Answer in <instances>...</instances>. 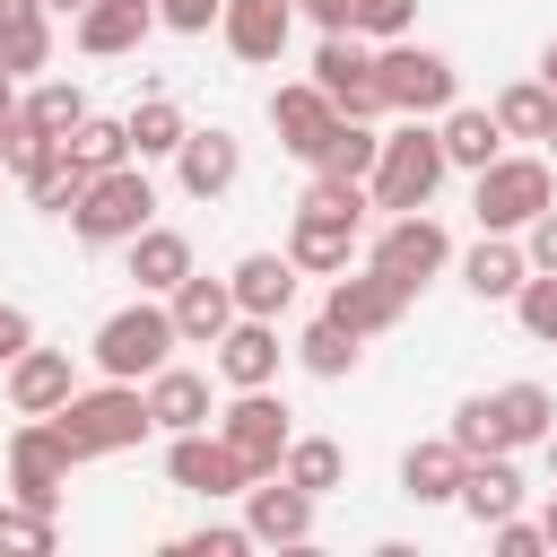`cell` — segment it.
Instances as JSON below:
<instances>
[{"mask_svg":"<svg viewBox=\"0 0 557 557\" xmlns=\"http://www.w3.org/2000/svg\"><path fill=\"white\" fill-rule=\"evenodd\" d=\"M165 479H174L183 496H209V505H218V496H244V487H252V461H244L218 426H191V435L165 444Z\"/></svg>","mask_w":557,"mask_h":557,"instance_id":"obj_8","label":"cell"},{"mask_svg":"<svg viewBox=\"0 0 557 557\" xmlns=\"http://www.w3.org/2000/svg\"><path fill=\"white\" fill-rule=\"evenodd\" d=\"M70 392H78L70 348H26V357H9V409H17V418H52Z\"/></svg>","mask_w":557,"mask_h":557,"instance_id":"obj_18","label":"cell"},{"mask_svg":"<svg viewBox=\"0 0 557 557\" xmlns=\"http://www.w3.org/2000/svg\"><path fill=\"white\" fill-rule=\"evenodd\" d=\"M296 9H305V17L322 26V35H339V26H357V0H296Z\"/></svg>","mask_w":557,"mask_h":557,"instance_id":"obj_49","label":"cell"},{"mask_svg":"<svg viewBox=\"0 0 557 557\" xmlns=\"http://www.w3.org/2000/svg\"><path fill=\"white\" fill-rule=\"evenodd\" d=\"M331 122H339V104L313 87V78H287V87H270V131H278V148L287 157H322V139H331Z\"/></svg>","mask_w":557,"mask_h":557,"instance_id":"obj_15","label":"cell"},{"mask_svg":"<svg viewBox=\"0 0 557 557\" xmlns=\"http://www.w3.org/2000/svg\"><path fill=\"white\" fill-rule=\"evenodd\" d=\"M366 261H374V270H392V278H400V287L418 296V287H426V278H435L444 261H453V235H444V226H435L426 209H400V218H392V226L374 235V252H366Z\"/></svg>","mask_w":557,"mask_h":557,"instance_id":"obj_10","label":"cell"},{"mask_svg":"<svg viewBox=\"0 0 557 557\" xmlns=\"http://www.w3.org/2000/svg\"><path fill=\"white\" fill-rule=\"evenodd\" d=\"M87 183H96V174H87V165H78V157H70V148H52V157H44V165H35V174H26V200H35V209H44V218H70V209H78V191H87Z\"/></svg>","mask_w":557,"mask_h":557,"instance_id":"obj_35","label":"cell"},{"mask_svg":"<svg viewBox=\"0 0 557 557\" xmlns=\"http://www.w3.org/2000/svg\"><path fill=\"white\" fill-rule=\"evenodd\" d=\"M0 183H9V165H0Z\"/></svg>","mask_w":557,"mask_h":557,"instance_id":"obj_57","label":"cell"},{"mask_svg":"<svg viewBox=\"0 0 557 557\" xmlns=\"http://www.w3.org/2000/svg\"><path fill=\"white\" fill-rule=\"evenodd\" d=\"M44 9H52V17H78V9H87V0H44Z\"/></svg>","mask_w":557,"mask_h":557,"instance_id":"obj_53","label":"cell"},{"mask_svg":"<svg viewBox=\"0 0 557 557\" xmlns=\"http://www.w3.org/2000/svg\"><path fill=\"white\" fill-rule=\"evenodd\" d=\"M522 278H531V252H522L513 235H487V226H479V244L461 252V287H470L479 305H505V296H522Z\"/></svg>","mask_w":557,"mask_h":557,"instance_id":"obj_22","label":"cell"},{"mask_svg":"<svg viewBox=\"0 0 557 557\" xmlns=\"http://www.w3.org/2000/svg\"><path fill=\"white\" fill-rule=\"evenodd\" d=\"M513 313H522V331H531L540 348H557V270H531L522 296H513Z\"/></svg>","mask_w":557,"mask_h":557,"instance_id":"obj_41","label":"cell"},{"mask_svg":"<svg viewBox=\"0 0 557 557\" xmlns=\"http://www.w3.org/2000/svg\"><path fill=\"white\" fill-rule=\"evenodd\" d=\"M139 392H148V418H157L165 435H191V426H209V418H218L209 374H191V366H174V357H165V366H157Z\"/></svg>","mask_w":557,"mask_h":557,"instance_id":"obj_20","label":"cell"},{"mask_svg":"<svg viewBox=\"0 0 557 557\" xmlns=\"http://www.w3.org/2000/svg\"><path fill=\"white\" fill-rule=\"evenodd\" d=\"M496 418H505V444H513V453H522V444H548L557 392H548V383H505V392H496Z\"/></svg>","mask_w":557,"mask_h":557,"instance_id":"obj_30","label":"cell"},{"mask_svg":"<svg viewBox=\"0 0 557 557\" xmlns=\"http://www.w3.org/2000/svg\"><path fill=\"white\" fill-rule=\"evenodd\" d=\"M226 278H235V305H244V313H270V322H278V313H287V296H296V278H305V270H296V261H287V252H244V261H235V270H226Z\"/></svg>","mask_w":557,"mask_h":557,"instance_id":"obj_27","label":"cell"},{"mask_svg":"<svg viewBox=\"0 0 557 557\" xmlns=\"http://www.w3.org/2000/svg\"><path fill=\"white\" fill-rule=\"evenodd\" d=\"M444 435H453L470 461H479V453H513V444H505V418H496V392H470V400L453 409V426H444Z\"/></svg>","mask_w":557,"mask_h":557,"instance_id":"obj_39","label":"cell"},{"mask_svg":"<svg viewBox=\"0 0 557 557\" xmlns=\"http://www.w3.org/2000/svg\"><path fill=\"white\" fill-rule=\"evenodd\" d=\"M540 531H548V548H557V496H548V505H540Z\"/></svg>","mask_w":557,"mask_h":557,"instance_id":"obj_52","label":"cell"},{"mask_svg":"<svg viewBox=\"0 0 557 557\" xmlns=\"http://www.w3.org/2000/svg\"><path fill=\"white\" fill-rule=\"evenodd\" d=\"M487 540H496V557H540V548H548V531H540V522H522V513L487 522Z\"/></svg>","mask_w":557,"mask_h":557,"instance_id":"obj_45","label":"cell"},{"mask_svg":"<svg viewBox=\"0 0 557 557\" xmlns=\"http://www.w3.org/2000/svg\"><path fill=\"white\" fill-rule=\"evenodd\" d=\"M52 426H61V444L78 453V461H104V453H131L139 435H157V418H148V392L139 383H96V392H70L61 409H52Z\"/></svg>","mask_w":557,"mask_h":557,"instance_id":"obj_1","label":"cell"},{"mask_svg":"<svg viewBox=\"0 0 557 557\" xmlns=\"http://www.w3.org/2000/svg\"><path fill=\"white\" fill-rule=\"evenodd\" d=\"M139 226H157V183H148L139 157L113 165V174H96V183L78 191V209H70V235H78V244H131Z\"/></svg>","mask_w":557,"mask_h":557,"instance_id":"obj_5","label":"cell"},{"mask_svg":"<svg viewBox=\"0 0 557 557\" xmlns=\"http://www.w3.org/2000/svg\"><path fill=\"white\" fill-rule=\"evenodd\" d=\"M235 174H244V139L235 131H183V148H174V183L191 191V200H218V191H235Z\"/></svg>","mask_w":557,"mask_h":557,"instance_id":"obj_17","label":"cell"},{"mask_svg":"<svg viewBox=\"0 0 557 557\" xmlns=\"http://www.w3.org/2000/svg\"><path fill=\"white\" fill-rule=\"evenodd\" d=\"M122 122H131V157H139V165H148V157H174V148H183V131H191L174 96H139Z\"/></svg>","mask_w":557,"mask_h":557,"instance_id":"obj_32","label":"cell"},{"mask_svg":"<svg viewBox=\"0 0 557 557\" xmlns=\"http://www.w3.org/2000/svg\"><path fill=\"white\" fill-rule=\"evenodd\" d=\"M218 9H226V0H157V26H174V35H209Z\"/></svg>","mask_w":557,"mask_h":557,"instance_id":"obj_46","label":"cell"},{"mask_svg":"<svg viewBox=\"0 0 557 557\" xmlns=\"http://www.w3.org/2000/svg\"><path fill=\"white\" fill-rule=\"evenodd\" d=\"M218 35H226L235 61L270 70V61L287 52V35H296V0H226V9H218Z\"/></svg>","mask_w":557,"mask_h":557,"instance_id":"obj_14","label":"cell"},{"mask_svg":"<svg viewBox=\"0 0 557 557\" xmlns=\"http://www.w3.org/2000/svg\"><path fill=\"white\" fill-rule=\"evenodd\" d=\"M9 9H35V0H0V17H9Z\"/></svg>","mask_w":557,"mask_h":557,"instance_id":"obj_55","label":"cell"},{"mask_svg":"<svg viewBox=\"0 0 557 557\" xmlns=\"http://www.w3.org/2000/svg\"><path fill=\"white\" fill-rule=\"evenodd\" d=\"M52 540H61V522H52L44 505H0V548H35V557H44Z\"/></svg>","mask_w":557,"mask_h":557,"instance_id":"obj_42","label":"cell"},{"mask_svg":"<svg viewBox=\"0 0 557 557\" xmlns=\"http://www.w3.org/2000/svg\"><path fill=\"white\" fill-rule=\"evenodd\" d=\"M540 148H548V157H557V131H548V139H540Z\"/></svg>","mask_w":557,"mask_h":557,"instance_id":"obj_56","label":"cell"},{"mask_svg":"<svg viewBox=\"0 0 557 557\" xmlns=\"http://www.w3.org/2000/svg\"><path fill=\"white\" fill-rule=\"evenodd\" d=\"M35 348V322H26V305H0V366L9 357H26Z\"/></svg>","mask_w":557,"mask_h":557,"instance_id":"obj_48","label":"cell"},{"mask_svg":"<svg viewBox=\"0 0 557 557\" xmlns=\"http://www.w3.org/2000/svg\"><path fill=\"white\" fill-rule=\"evenodd\" d=\"M17 113H26V122H44L52 139H70V131L87 122V96H78L70 78H35V87L17 96Z\"/></svg>","mask_w":557,"mask_h":557,"instance_id":"obj_38","label":"cell"},{"mask_svg":"<svg viewBox=\"0 0 557 557\" xmlns=\"http://www.w3.org/2000/svg\"><path fill=\"white\" fill-rule=\"evenodd\" d=\"M174 348H183V331H174V305H157V296H139V305L104 313V322H96V339H87L96 374H113V383H148Z\"/></svg>","mask_w":557,"mask_h":557,"instance_id":"obj_2","label":"cell"},{"mask_svg":"<svg viewBox=\"0 0 557 557\" xmlns=\"http://www.w3.org/2000/svg\"><path fill=\"white\" fill-rule=\"evenodd\" d=\"M461 470H470V453H461L453 435H426V444L400 453V496H409V505H453V496H461Z\"/></svg>","mask_w":557,"mask_h":557,"instance_id":"obj_23","label":"cell"},{"mask_svg":"<svg viewBox=\"0 0 557 557\" xmlns=\"http://www.w3.org/2000/svg\"><path fill=\"white\" fill-rule=\"evenodd\" d=\"M374 78V44L357 35V26H339V35H322V52H313V87L331 96V104H348L357 87Z\"/></svg>","mask_w":557,"mask_h":557,"instance_id":"obj_28","label":"cell"},{"mask_svg":"<svg viewBox=\"0 0 557 557\" xmlns=\"http://www.w3.org/2000/svg\"><path fill=\"white\" fill-rule=\"evenodd\" d=\"M87 174H113V165H131V122H113V113H87L70 139H61Z\"/></svg>","mask_w":557,"mask_h":557,"instance_id":"obj_36","label":"cell"},{"mask_svg":"<svg viewBox=\"0 0 557 557\" xmlns=\"http://www.w3.org/2000/svg\"><path fill=\"white\" fill-rule=\"evenodd\" d=\"M287 261H296V270H313V278H339V270L357 261V218L296 209V226H287Z\"/></svg>","mask_w":557,"mask_h":557,"instance_id":"obj_21","label":"cell"},{"mask_svg":"<svg viewBox=\"0 0 557 557\" xmlns=\"http://www.w3.org/2000/svg\"><path fill=\"white\" fill-rule=\"evenodd\" d=\"M496 122H505V139H548L557 131V87L548 78H513L496 96Z\"/></svg>","mask_w":557,"mask_h":557,"instance_id":"obj_31","label":"cell"},{"mask_svg":"<svg viewBox=\"0 0 557 557\" xmlns=\"http://www.w3.org/2000/svg\"><path fill=\"white\" fill-rule=\"evenodd\" d=\"M374 78H383V96H392V113H444L453 96H461V70L435 52V44H374Z\"/></svg>","mask_w":557,"mask_h":557,"instance_id":"obj_6","label":"cell"},{"mask_svg":"<svg viewBox=\"0 0 557 557\" xmlns=\"http://www.w3.org/2000/svg\"><path fill=\"white\" fill-rule=\"evenodd\" d=\"M522 252H531V270H557V200L522 226Z\"/></svg>","mask_w":557,"mask_h":557,"instance_id":"obj_47","label":"cell"},{"mask_svg":"<svg viewBox=\"0 0 557 557\" xmlns=\"http://www.w3.org/2000/svg\"><path fill=\"white\" fill-rule=\"evenodd\" d=\"M0 61L17 70V78H35L44 61H52V9L35 0V9H9L0 17Z\"/></svg>","mask_w":557,"mask_h":557,"instance_id":"obj_33","label":"cell"},{"mask_svg":"<svg viewBox=\"0 0 557 557\" xmlns=\"http://www.w3.org/2000/svg\"><path fill=\"white\" fill-rule=\"evenodd\" d=\"M52 148H61V139H52L44 122H26V113H9V122H0V165H9L17 183H26V174H35L44 157H52Z\"/></svg>","mask_w":557,"mask_h":557,"instance_id":"obj_40","label":"cell"},{"mask_svg":"<svg viewBox=\"0 0 557 557\" xmlns=\"http://www.w3.org/2000/svg\"><path fill=\"white\" fill-rule=\"evenodd\" d=\"M548 200H557L548 157H496V165H479V174H470V218H479L487 235H522Z\"/></svg>","mask_w":557,"mask_h":557,"instance_id":"obj_4","label":"cell"},{"mask_svg":"<svg viewBox=\"0 0 557 557\" xmlns=\"http://www.w3.org/2000/svg\"><path fill=\"white\" fill-rule=\"evenodd\" d=\"M540 78H548V87H557V35H548V44H540Z\"/></svg>","mask_w":557,"mask_h":557,"instance_id":"obj_51","label":"cell"},{"mask_svg":"<svg viewBox=\"0 0 557 557\" xmlns=\"http://www.w3.org/2000/svg\"><path fill=\"white\" fill-rule=\"evenodd\" d=\"M444 174H453V165H444V139L409 113L400 131H383V157H374V174H366V183H374V209H392V218H400V209H426Z\"/></svg>","mask_w":557,"mask_h":557,"instance_id":"obj_3","label":"cell"},{"mask_svg":"<svg viewBox=\"0 0 557 557\" xmlns=\"http://www.w3.org/2000/svg\"><path fill=\"white\" fill-rule=\"evenodd\" d=\"M70 470H78V453L61 444V426H52V418H26V426L9 435V496H17V505H44V513H61V487H70Z\"/></svg>","mask_w":557,"mask_h":557,"instance_id":"obj_7","label":"cell"},{"mask_svg":"<svg viewBox=\"0 0 557 557\" xmlns=\"http://www.w3.org/2000/svg\"><path fill=\"white\" fill-rule=\"evenodd\" d=\"M479 531L487 522H505V513H522V470H513V453H479L470 470H461V496H453Z\"/></svg>","mask_w":557,"mask_h":557,"instance_id":"obj_26","label":"cell"},{"mask_svg":"<svg viewBox=\"0 0 557 557\" xmlns=\"http://www.w3.org/2000/svg\"><path fill=\"white\" fill-rule=\"evenodd\" d=\"M278 322L270 313H235L226 322V339H218V383L226 392H261V383H278Z\"/></svg>","mask_w":557,"mask_h":557,"instance_id":"obj_13","label":"cell"},{"mask_svg":"<svg viewBox=\"0 0 557 557\" xmlns=\"http://www.w3.org/2000/svg\"><path fill=\"white\" fill-rule=\"evenodd\" d=\"M183 557H244L252 548V531L244 522H209V531H191V540H174Z\"/></svg>","mask_w":557,"mask_h":557,"instance_id":"obj_44","label":"cell"},{"mask_svg":"<svg viewBox=\"0 0 557 557\" xmlns=\"http://www.w3.org/2000/svg\"><path fill=\"white\" fill-rule=\"evenodd\" d=\"M70 35H78V52H87V61L139 52V44L157 35V0H87V9L70 17Z\"/></svg>","mask_w":557,"mask_h":557,"instance_id":"obj_16","label":"cell"},{"mask_svg":"<svg viewBox=\"0 0 557 557\" xmlns=\"http://www.w3.org/2000/svg\"><path fill=\"white\" fill-rule=\"evenodd\" d=\"M409 17H418V0H357V35L366 44H400Z\"/></svg>","mask_w":557,"mask_h":557,"instance_id":"obj_43","label":"cell"},{"mask_svg":"<svg viewBox=\"0 0 557 557\" xmlns=\"http://www.w3.org/2000/svg\"><path fill=\"white\" fill-rule=\"evenodd\" d=\"M9 113H17V70L0 61V122H9Z\"/></svg>","mask_w":557,"mask_h":557,"instance_id":"obj_50","label":"cell"},{"mask_svg":"<svg viewBox=\"0 0 557 557\" xmlns=\"http://www.w3.org/2000/svg\"><path fill=\"white\" fill-rule=\"evenodd\" d=\"M540 453H548V470H557V426H548V444H540Z\"/></svg>","mask_w":557,"mask_h":557,"instance_id":"obj_54","label":"cell"},{"mask_svg":"<svg viewBox=\"0 0 557 557\" xmlns=\"http://www.w3.org/2000/svg\"><path fill=\"white\" fill-rule=\"evenodd\" d=\"M296 366H305V374H322V383L357 374V331H348V322H331V313H313V322L296 331Z\"/></svg>","mask_w":557,"mask_h":557,"instance_id":"obj_29","label":"cell"},{"mask_svg":"<svg viewBox=\"0 0 557 557\" xmlns=\"http://www.w3.org/2000/svg\"><path fill=\"white\" fill-rule=\"evenodd\" d=\"M374 157H383V131L339 113V122H331V139H322V157H313V174H357V183H366V174H374Z\"/></svg>","mask_w":557,"mask_h":557,"instance_id":"obj_34","label":"cell"},{"mask_svg":"<svg viewBox=\"0 0 557 557\" xmlns=\"http://www.w3.org/2000/svg\"><path fill=\"white\" fill-rule=\"evenodd\" d=\"M218 435L252 461V479H270L278 461H287V444H296V426H287V400L261 383V392H235L226 409H218Z\"/></svg>","mask_w":557,"mask_h":557,"instance_id":"obj_9","label":"cell"},{"mask_svg":"<svg viewBox=\"0 0 557 557\" xmlns=\"http://www.w3.org/2000/svg\"><path fill=\"white\" fill-rule=\"evenodd\" d=\"M165 305H174L183 348H218V339H226V322L244 313V305H235V278H200V270H191V278H183Z\"/></svg>","mask_w":557,"mask_h":557,"instance_id":"obj_19","label":"cell"},{"mask_svg":"<svg viewBox=\"0 0 557 557\" xmlns=\"http://www.w3.org/2000/svg\"><path fill=\"white\" fill-rule=\"evenodd\" d=\"M278 470H287V479H296V487H305V496H331V487H339V479H348V453H339V444H331V435H296V444H287V461H278Z\"/></svg>","mask_w":557,"mask_h":557,"instance_id":"obj_37","label":"cell"},{"mask_svg":"<svg viewBox=\"0 0 557 557\" xmlns=\"http://www.w3.org/2000/svg\"><path fill=\"white\" fill-rule=\"evenodd\" d=\"M122 252H131V278H139V296H174V287L191 278V235H183V226H139Z\"/></svg>","mask_w":557,"mask_h":557,"instance_id":"obj_25","label":"cell"},{"mask_svg":"<svg viewBox=\"0 0 557 557\" xmlns=\"http://www.w3.org/2000/svg\"><path fill=\"white\" fill-rule=\"evenodd\" d=\"M313 505H322V496H305L287 470H270V479L244 487V531H252L261 548H305V540H313Z\"/></svg>","mask_w":557,"mask_h":557,"instance_id":"obj_11","label":"cell"},{"mask_svg":"<svg viewBox=\"0 0 557 557\" xmlns=\"http://www.w3.org/2000/svg\"><path fill=\"white\" fill-rule=\"evenodd\" d=\"M435 139H444V165H461V174H479V165L505 157V122H496V104H444Z\"/></svg>","mask_w":557,"mask_h":557,"instance_id":"obj_24","label":"cell"},{"mask_svg":"<svg viewBox=\"0 0 557 557\" xmlns=\"http://www.w3.org/2000/svg\"><path fill=\"white\" fill-rule=\"evenodd\" d=\"M322 313H331V322H348L357 339H374V331H392V322L409 313V287H400L392 270H374V261H366V270H339V278H331V305H322Z\"/></svg>","mask_w":557,"mask_h":557,"instance_id":"obj_12","label":"cell"}]
</instances>
